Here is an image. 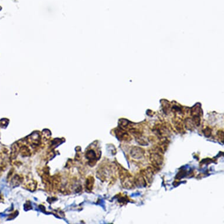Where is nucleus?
Returning <instances> with one entry per match:
<instances>
[{"mask_svg":"<svg viewBox=\"0 0 224 224\" xmlns=\"http://www.w3.org/2000/svg\"><path fill=\"white\" fill-rule=\"evenodd\" d=\"M150 160L152 165L156 168L159 167L163 163L164 158L162 155L160 154V151L158 152H154L151 154L150 157Z\"/></svg>","mask_w":224,"mask_h":224,"instance_id":"f03ea898","label":"nucleus"},{"mask_svg":"<svg viewBox=\"0 0 224 224\" xmlns=\"http://www.w3.org/2000/svg\"><path fill=\"white\" fill-rule=\"evenodd\" d=\"M129 200L127 198V196H121L120 198H119V202L120 203H122V204H124V203L127 202Z\"/></svg>","mask_w":224,"mask_h":224,"instance_id":"9b49d317","label":"nucleus"},{"mask_svg":"<svg viewBox=\"0 0 224 224\" xmlns=\"http://www.w3.org/2000/svg\"><path fill=\"white\" fill-rule=\"evenodd\" d=\"M134 183L139 188H143V187H146L147 185L146 180L142 174H139L136 177Z\"/></svg>","mask_w":224,"mask_h":224,"instance_id":"39448f33","label":"nucleus"},{"mask_svg":"<svg viewBox=\"0 0 224 224\" xmlns=\"http://www.w3.org/2000/svg\"><path fill=\"white\" fill-rule=\"evenodd\" d=\"M141 174L144 176V177H146L147 180L148 181L149 183H151L152 180V177L154 176V172L152 171V170L151 168L148 167L147 169L142 171V174Z\"/></svg>","mask_w":224,"mask_h":224,"instance_id":"423d86ee","label":"nucleus"},{"mask_svg":"<svg viewBox=\"0 0 224 224\" xmlns=\"http://www.w3.org/2000/svg\"><path fill=\"white\" fill-rule=\"evenodd\" d=\"M115 134L117 138L120 141H129L130 140H132V137L129 134L121 127L115 130Z\"/></svg>","mask_w":224,"mask_h":224,"instance_id":"7ed1b4c3","label":"nucleus"},{"mask_svg":"<svg viewBox=\"0 0 224 224\" xmlns=\"http://www.w3.org/2000/svg\"><path fill=\"white\" fill-rule=\"evenodd\" d=\"M119 176L121 180V184L125 188L130 189L133 188L134 183L132 180V176L127 170L124 168L120 169L119 171Z\"/></svg>","mask_w":224,"mask_h":224,"instance_id":"f257e3e1","label":"nucleus"},{"mask_svg":"<svg viewBox=\"0 0 224 224\" xmlns=\"http://www.w3.org/2000/svg\"><path fill=\"white\" fill-rule=\"evenodd\" d=\"M144 150L139 147H132L130 150V154L133 158L135 159H140L142 158L144 155Z\"/></svg>","mask_w":224,"mask_h":224,"instance_id":"20e7f679","label":"nucleus"},{"mask_svg":"<svg viewBox=\"0 0 224 224\" xmlns=\"http://www.w3.org/2000/svg\"><path fill=\"white\" fill-rule=\"evenodd\" d=\"M187 172H187L186 170H180L179 172H178V174H177V176H176V178L178 180L182 179V178H184V177H185V176H187Z\"/></svg>","mask_w":224,"mask_h":224,"instance_id":"1a4fd4ad","label":"nucleus"},{"mask_svg":"<svg viewBox=\"0 0 224 224\" xmlns=\"http://www.w3.org/2000/svg\"><path fill=\"white\" fill-rule=\"evenodd\" d=\"M94 182H95V180H94L93 177H88L86 180V189H88L89 191H91L92 189H93Z\"/></svg>","mask_w":224,"mask_h":224,"instance_id":"6e6552de","label":"nucleus"},{"mask_svg":"<svg viewBox=\"0 0 224 224\" xmlns=\"http://www.w3.org/2000/svg\"><path fill=\"white\" fill-rule=\"evenodd\" d=\"M203 133L206 137H209L212 134V129L209 127H207L203 130Z\"/></svg>","mask_w":224,"mask_h":224,"instance_id":"9d476101","label":"nucleus"},{"mask_svg":"<svg viewBox=\"0 0 224 224\" xmlns=\"http://www.w3.org/2000/svg\"><path fill=\"white\" fill-rule=\"evenodd\" d=\"M86 157L89 160H90V163H93V164L95 165L97 160H96V154L94 150H88L86 153Z\"/></svg>","mask_w":224,"mask_h":224,"instance_id":"0eeeda50","label":"nucleus"},{"mask_svg":"<svg viewBox=\"0 0 224 224\" xmlns=\"http://www.w3.org/2000/svg\"><path fill=\"white\" fill-rule=\"evenodd\" d=\"M217 136H218V137L219 139H220V140H221V141H222V142H224V134L223 131H221V130L218 131V133H217Z\"/></svg>","mask_w":224,"mask_h":224,"instance_id":"f8f14e48","label":"nucleus"}]
</instances>
